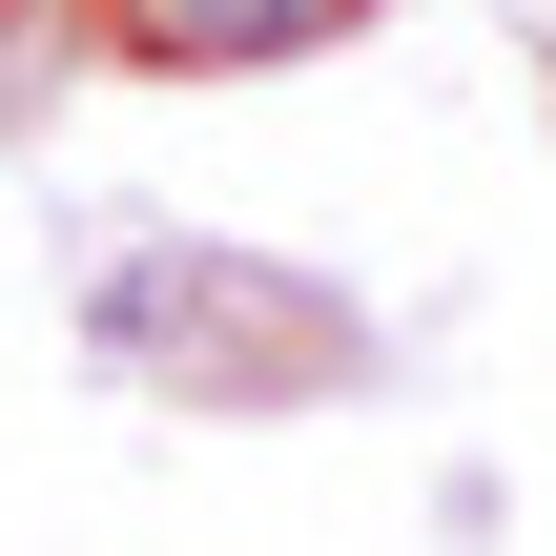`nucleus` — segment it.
I'll use <instances>...</instances> for the list:
<instances>
[{
  "label": "nucleus",
  "instance_id": "obj_1",
  "mask_svg": "<svg viewBox=\"0 0 556 556\" xmlns=\"http://www.w3.org/2000/svg\"><path fill=\"white\" fill-rule=\"evenodd\" d=\"M144 21V62H309V41H351L371 0H124Z\"/></svg>",
  "mask_w": 556,
  "mask_h": 556
}]
</instances>
